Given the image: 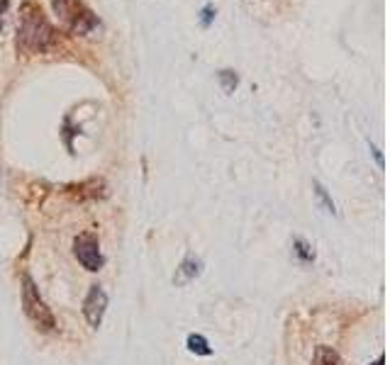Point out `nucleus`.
Here are the masks:
<instances>
[{
  "instance_id": "1",
  "label": "nucleus",
  "mask_w": 390,
  "mask_h": 365,
  "mask_svg": "<svg viewBox=\"0 0 390 365\" xmlns=\"http://www.w3.org/2000/svg\"><path fill=\"white\" fill-rule=\"evenodd\" d=\"M56 39L59 37H56L54 25L47 20L42 8L34 0H27L20 8L18 18V37H15L18 54H47L56 46Z\"/></svg>"
},
{
  "instance_id": "2",
  "label": "nucleus",
  "mask_w": 390,
  "mask_h": 365,
  "mask_svg": "<svg viewBox=\"0 0 390 365\" xmlns=\"http://www.w3.org/2000/svg\"><path fill=\"white\" fill-rule=\"evenodd\" d=\"M54 15L71 29V34H90L100 27V20L83 0H49Z\"/></svg>"
},
{
  "instance_id": "3",
  "label": "nucleus",
  "mask_w": 390,
  "mask_h": 365,
  "mask_svg": "<svg viewBox=\"0 0 390 365\" xmlns=\"http://www.w3.org/2000/svg\"><path fill=\"white\" fill-rule=\"evenodd\" d=\"M22 307L27 319L39 329V331H54L56 329V319L51 315V310L44 302V297L39 295L37 282L32 280L27 273H22Z\"/></svg>"
},
{
  "instance_id": "4",
  "label": "nucleus",
  "mask_w": 390,
  "mask_h": 365,
  "mask_svg": "<svg viewBox=\"0 0 390 365\" xmlns=\"http://www.w3.org/2000/svg\"><path fill=\"white\" fill-rule=\"evenodd\" d=\"M74 254H76V259H79V263L83 266L86 270H90V273H95V270H100L102 266H105V256H102L100 244H98V236L88 234V231L76 236Z\"/></svg>"
},
{
  "instance_id": "5",
  "label": "nucleus",
  "mask_w": 390,
  "mask_h": 365,
  "mask_svg": "<svg viewBox=\"0 0 390 365\" xmlns=\"http://www.w3.org/2000/svg\"><path fill=\"white\" fill-rule=\"evenodd\" d=\"M107 292L102 290L100 285H93L88 290V295H86L83 300V317L86 322L90 324L93 329H98L102 324V319H105V312H107Z\"/></svg>"
},
{
  "instance_id": "6",
  "label": "nucleus",
  "mask_w": 390,
  "mask_h": 365,
  "mask_svg": "<svg viewBox=\"0 0 390 365\" xmlns=\"http://www.w3.org/2000/svg\"><path fill=\"white\" fill-rule=\"evenodd\" d=\"M203 270H205L203 259H200V256L188 254L186 259H183L181 263H178L176 273H173V285H176V287L191 285L193 280H198V277L203 275Z\"/></svg>"
},
{
  "instance_id": "7",
  "label": "nucleus",
  "mask_w": 390,
  "mask_h": 365,
  "mask_svg": "<svg viewBox=\"0 0 390 365\" xmlns=\"http://www.w3.org/2000/svg\"><path fill=\"white\" fill-rule=\"evenodd\" d=\"M292 256H295L297 263H302V266L315 263V259H317L312 244L307 239H302V236H295V239H292Z\"/></svg>"
},
{
  "instance_id": "8",
  "label": "nucleus",
  "mask_w": 390,
  "mask_h": 365,
  "mask_svg": "<svg viewBox=\"0 0 390 365\" xmlns=\"http://www.w3.org/2000/svg\"><path fill=\"white\" fill-rule=\"evenodd\" d=\"M71 190H76V198L79 200H88V198L95 200V198H102V195H105V183H102L100 178H93V181H86Z\"/></svg>"
},
{
  "instance_id": "9",
  "label": "nucleus",
  "mask_w": 390,
  "mask_h": 365,
  "mask_svg": "<svg viewBox=\"0 0 390 365\" xmlns=\"http://www.w3.org/2000/svg\"><path fill=\"white\" fill-rule=\"evenodd\" d=\"M186 346H188V351L191 353H195V356H203V358H210L215 353L213 346H210V341L203 336V333H188Z\"/></svg>"
},
{
  "instance_id": "10",
  "label": "nucleus",
  "mask_w": 390,
  "mask_h": 365,
  "mask_svg": "<svg viewBox=\"0 0 390 365\" xmlns=\"http://www.w3.org/2000/svg\"><path fill=\"white\" fill-rule=\"evenodd\" d=\"M315 365H347L342 361V356L330 346H320L315 351Z\"/></svg>"
},
{
  "instance_id": "11",
  "label": "nucleus",
  "mask_w": 390,
  "mask_h": 365,
  "mask_svg": "<svg viewBox=\"0 0 390 365\" xmlns=\"http://www.w3.org/2000/svg\"><path fill=\"white\" fill-rule=\"evenodd\" d=\"M217 83H220V88H222L224 92H234L237 90V85H239V76H237V71H232V69H222L217 74Z\"/></svg>"
},
{
  "instance_id": "12",
  "label": "nucleus",
  "mask_w": 390,
  "mask_h": 365,
  "mask_svg": "<svg viewBox=\"0 0 390 365\" xmlns=\"http://www.w3.org/2000/svg\"><path fill=\"white\" fill-rule=\"evenodd\" d=\"M312 188H315V195H317V200L322 202V207H325V212L337 214V205H335V200H332V195L327 193L325 185H322L320 181H312Z\"/></svg>"
},
{
  "instance_id": "13",
  "label": "nucleus",
  "mask_w": 390,
  "mask_h": 365,
  "mask_svg": "<svg viewBox=\"0 0 390 365\" xmlns=\"http://www.w3.org/2000/svg\"><path fill=\"white\" fill-rule=\"evenodd\" d=\"M215 15H217V8H215L213 3H208V5H203V10H200V27L203 29H208L210 25L215 22Z\"/></svg>"
},
{
  "instance_id": "14",
  "label": "nucleus",
  "mask_w": 390,
  "mask_h": 365,
  "mask_svg": "<svg viewBox=\"0 0 390 365\" xmlns=\"http://www.w3.org/2000/svg\"><path fill=\"white\" fill-rule=\"evenodd\" d=\"M368 149H371V153L376 156V161H378V168H386V161H383V156H381V151H378L373 144H368Z\"/></svg>"
},
{
  "instance_id": "15",
  "label": "nucleus",
  "mask_w": 390,
  "mask_h": 365,
  "mask_svg": "<svg viewBox=\"0 0 390 365\" xmlns=\"http://www.w3.org/2000/svg\"><path fill=\"white\" fill-rule=\"evenodd\" d=\"M8 10V0H0V29H3V15Z\"/></svg>"
},
{
  "instance_id": "16",
  "label": "nucleus",
  "mask_w": 390,
  "mask_h": 365,
  "mask_svg": "<svg viewBox=\"0 0 390 365\" xmlns=\"http://www.w3.org/2000/svg\"><path fill=\"white\" fill-rule=\"evenodd\" d=\"M383 363H386V356H381V358H378V361L373 363V365H383Z\"/></svg>"
}]
</instances>
